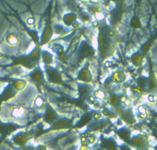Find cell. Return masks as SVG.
Returning a JSON list of instances; mask_svg holds the SVG:
<instances>
[{
    "label": "cell",
    "instance_id": "7c38bea8",
    "mask_svg": "<svg viewBox=\"0 0 157 150\" xmlns=\"http://www.w3.org/2000/svg\"><path fill=\"white\" fill-rule=\"evenodd\" d=\"M105 147L108 148V149H112V147H113L115 149V144H114V143H113L112 141H111V140H107L106 141V143L105 144Z\"/></svg>",
    "mask_w": 157,
    "mask_h": 150
},
{
    "label": "cell",
    "instance_id": "7a4b0ae2",
    "mask_svg": "<svg viewBox=\"0 0 157 150\" xmlns=\"http://www.w3.org/2000/svg\"><path fill=\"white\" fill-rule=\"evenodd\" d=\"M96 140V137L92 134H84L82 136V143L84 145H89L93 143Z\"/></svg>",
    "mask_w": 157,
    "mask_h": 150
},
{
    "label": "cell",
    "instance_id": "4fadbf2b",
    "mask_svg": "<svg viewBox=\"0 0 157 150\" xmlns=\"http://www.w3.org/2000/svg\"><path fill=\"white\" fill-rule=\"evenodd\" d=\"M129 132H128L127 131H126V130L122 131L121 133H120V136H121L123 139H127L129 138Z\"/></svg>",
    "mask_w": 157,
    "mask_h": 150
},
{
    "label": "cell",
    "instance_id": "2e32d148",
    "mask_svg": "<svg viewBox=\"0 0 157 150\" xmlns=\"http://www.w3.org/2000/svg\"><path fill=\"white\" fill-rule=\"evenodd\" d=\"M138 112L140 114H141V115H146V109H145V108L143 105L139 106V108H138Z\"/></svg>",
    "mask_w": 157,
    "mask_h": 150
},
{
    "label": "cell",
    "instance_id": "ba28073f",
    "mask_svg": "<svg viewBox=\"0 0 157 150\" xmlns=\"http://www.w3.org/2000/svg\"><path fill=\"white\" fill-rule=\"evenodd\" d=\"M52 51L57 54L58 55H62L63 52H64V49L62 48V46H61L60 45H55L54 46H52Z\"/></svg>",
    "mask_w": 157,
    "mask_h": 150
},
{
    "label": "cell",
    "instance_id": "e0dca14e",
    "mask_svg": "<svg viewBox=\"0 0 157 150\" xmlns=\"http://www.w3.org/2000/svg\"><path fill=\"white\" fill-rule=\"evenodd\" d=\"M96 19H97V20L100 21V20H102V19H104V15H103L102 12H98V13H96Z\"/></svg>",
    "mask_w": 157,
    "mask_h": 150
},
{
    "label": "cell",
    "instance_id": "ac0fdd59",
    "mask_svg": "<svg viewBox=\"0 0 157 150\" xmlns=\"http://www.w3.org/2000/svg\"><path fill=\"white\" fill-rule=\"evenodd\" d=\"M26 22H27V24L29 25V26H33V25L35 24V19H34V18H32V17L28 18Z\"/></svg>",
    "mask_w": 157,
    "mask_h": 150
},
{
    "label": "cell",
    "instance_id": "30bf717a",
    "mask_svg": "<svg viewBox=\"0 0 157 150\" xmlns=\"http://www.w3.org/2000/svg\"><path fill=\"white\" fill-rule=\"evenodd\" d=\"M79 91H80V94H81V95L86 96L89 94V89L88 87L85 86V87H82V88H80V90H79Z\"/></svg>",
    "mask_w": 157,
    "mask_h": 150
},
{
    "label": "cell",
    "instance_id": "52a82bcc",
    "mask_svg": "<svg viewBox=\"0 0 157 150\" xmlns=\"http://www.w3.org/2000/svg\"><path fill=\"white\" fill-rule=\"evenodd\" d=\"M46 120L48 122H53L56 119V115H55V112L52 110H48L47 111V113H46Z\"/></svg>",
    "mask_w": 157,
    "mask_h": 150
},
{
    "label": "cell",
    "instance_id": "8992f818",
    "mask_svg": "<svg viewBox=\"0 0 157 150\" xmlns=\"http://www.w3.org/2000/svg\"><path fill=\"white\" fill-rule=\"evenodd\" d=\"M45 104V100L42 96H38L34 101V105L36 108H42Z\"/></svg>",
    "mask_w": 157,
    "mask_h": 150
},
{
    "label": "cell",
    "instance_id": "9c48e42d",
    "mask_svg": "<svg viewBox=\"0 0 157 150\" xmlns=\"http://www.w3.org/2000/svg\"><path fill=\"white\" fill-rule=\"evenodd\" d=\"M43 60L44 62L47 64V65H49L51 64L52 62V60H53V57L51 54H49L48 52H43Z\"/></svg>",
    "mask_w": 157,
    "mask_h": 150
},
{
    "label": "cell",
    "instance_id": "3957f363",
    "mask_svg": "<svg viewBox=\"0 0 157 150\" xmlns=\"http://www.w3.org/2000/svg\"><path fill=\"white\" fill-rule=\"evenodd\" d=\"M49 76L50 80L54 82H59L60 80H61L59 74L53 69H49Z\"/></svg>",
    "mask_w": 157,
    "mask_h": 150
},
{
    "label": "cell",
    "instance_id": "5bb4252c",
    "mask_svg": "<svg viewBox=\"0 0 157 150\" xmlns=\"http://www.w3.org/2000/svg\"><path fill=\"white\" fill-rule=\"evenodd\" d=\"M33 79H34V80L39 82V81H41V79H42V75H41V73H39V72H36L34 74Z\"/></svg>",
    "mask_w": 157,
    "mask_h": 150
},
{
    "label": "cell",
    "instance_id": "6da1fadb",
    "mask_svg": "<svg viewBox=\"0 0 157 150\" xmlns=\"http://www.w3.org/2000/svg\"><path fill=\"white\" fill-rule=\"evenodd\" d=\"M10 117L15 119H21L26 114V111L22 106H17V105H12L9 110Z\"/></svg>",
    "mask_w": 157,
    "mask_h": 150
},
{
    "label": "cell",
    "instance_id": "277c9868",
    "mask_svg": "<svg viewBox=\"0 0 157 150\" xmlns=\"http://www.w3.org/2000/svg\"><path fill=\"white\" fill-rule=\"evenodd\" d=\"M126 78L125 74H124L122 72H115L114 74V76H113V79L115 82H122Z\"/></svg>",
    "mask_w": 157,
    "mask_h": 150
},
{
    "label": "cell",
    "instance_id": "9a60e30c",
    "mask_svg": "<svg viewBox=\"0 0 157 150\" xmlns=\"http://www.w3.org/2000/svg\"><path fill=\"white\" fill-rule=\"evenodd\" d=\"M96 96L98 99H103L105 98V94L103 91H98L96 93Z\"/></svg>",
    "mask_w": 157,
    "mask_h": 150
},
{
    "label": "cell",
    "instance_id": "8fae6325",
    "mask_svg": "<svg viewBox=\"0 0 157 150\" xmlns=\"http://www.w3.org/2000/svg\"><path fill=\"white\" fill-rule=\"evenodd\" d=\"M68 124H69V123L67 122L66 121H65V122H59V123L56 124L55 128L62 129V128H64V127H66V126H68Z\"/></svg>",
    "mask_w": 157,
    "mask_h": 150
},
{
    "label": "cell",
    "instance_id": "5b68a950",
    "mask_svg": "<svg viewBox=\"0 0 157 150\" xmlns=\"http://www.w3.org/2000/svg\"><path fill=\"white\" fill-rule=\"evenodd\" d=\"M7 42L11 46H16L19 43V39L15 35H10L7 38Z\"/></svg>",
    "mask_w": 157,
    "mask_h": 150
}]
</instances>
